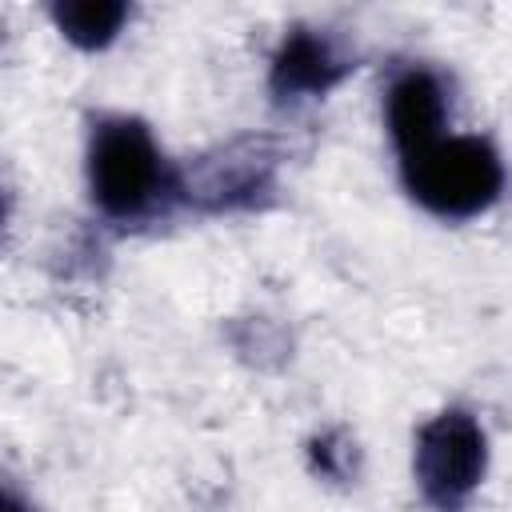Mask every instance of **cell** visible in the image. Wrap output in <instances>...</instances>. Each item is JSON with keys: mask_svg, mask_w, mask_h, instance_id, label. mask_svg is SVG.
<instances>
[{"mask_svg": "<svg viewBox=\"0 0 512 512\" xmlns=\"http://www.w3.org/2000/svg\"><path fill=\"white\" fill-rule=\"evenodd\" d=\"M88 180L96 204L116 220L148 216L176 192L148 128L128 116H108L96 124L88 148Z\"/></svg>", "mask_w": 512, "mask_h": 512, "instance_id": "6da1fadb", "label": "cell"}, {"mask_svg": "<svg viewBox=\"0 0 512 512\" xmlns=\"http://www.w3.org/2000/svg\"><path fill=\"white\" fill-rule=\"evenodd\" d=\"M400 164L408 192L436 216H476L504 188L500 156L480 136H440Z\"/></svg>", "mask_w": 512, "mask_h": 512, "instance_id": "7a4b0ae2", "label": "cell"}, {"mask_svg": "<svg viewBox=\"0 0 512 512\" xmlns=\"http://www.w3.org/2000/svg\"><path fill=\"white\" fill-rule=\"evenodd\" d=\"M484 432L468 412H440L416 436V480L440 512H456L484 476Z\"/></svg>", "mask_w": 512, "mask_h": 512, "instance_id": "3957f363", "label": "cell"}, {"mask_svg": "<svg viewBox=\"0 0 512 512\" xmlns=\"http://www.w3.org/2000/svg\"><path fill=\"white\" fill-rule=\"evenodd\" d=\"M388 132H392V144H396L400 160L444 136V88L432 72L412 68V72L392 80V88H388Z\"/></svg>", "mask_w": 512, "mask_h": 512, "instance_id": "277c9868", "label": "cell"}, {"mask_svg": "<svg viewBox=\"0 0 512 512\" xmlns=\"http://www.w3.org/2000/svg\"><path fill=\"white\" fill-rule=\"evenodd\" d=\"M344 68L348 64L340 60V52L324 36H316L308 28H296L272 60V92H276V100L320 96L344 76Z\"/></svg>", "mask_w": 512, "mask_h": 512, "instance_id": "5b68a950", "label": "cell"}, {"mask_svg": "<svg viewBox=\"0 0 512 512\" xmlns=\"http://www.w3.org/2000/svg\"><path fill=\"white\" fill-rule=\"evenodd\" d=\"M60 32L80 48H104L120 24L128 20V4L120 0H68L52 8Z\"/></svg>", "mask_w": 512, "mask_h": 512, "instance_id": "8992f818", "label": "cell"}, {"mask_svg": "<svg viewBox=\"0 0 512 512\" xmlns=\"http://www.w3.org/2000/svg\"><path fill=\"white\" fill-rule=\"evenodd\" d=\"M4 512H28V508L16 500V492H8V500H4Z\"/></svg>", "mask_w": 512, "mask_h": 512, "instance_id": "52a82bcc", "label": "cell"}]
</instances>
